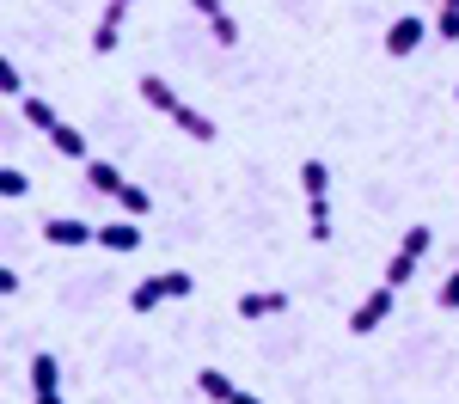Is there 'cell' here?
<instances>
[{"mask_svg": "<svg viewBox=\"0 0 459 404\" xmlns=\"http://www.w3.org/2000/svg\"><path fill=\"white\" fill-rule=\"evenodd\" d=\"M392 294H398V288H392V282H380V288H374V294H368V300H361V306L350 313V331H355V337H368V331H380V325H386Z\"/></svg>", "mask_w": 459, "mask_h": 404, "instance_id": "1", "label": "cell"}, {"mask_svg": "<svg viewBox=\"0 0 459 404\" xmlns=\"http://www.w3.org/2000/svg\"><path fill=\"white\" fill-rule=\"evenodd\" d=\"M43 239H49V245H92V239H99V227L56 215V220H43Z\"/></svg>", "mask_w": 459, "mask_h": 404, "instance_id": "2", "label": "cell"}, {"mask_svg": "<svg viewBox=\"0 0 459 404\" xmlns=\"http://www.w3.org/2000/svg\"><path fill=\"white\" fill-rule=\"evenodd\" d=\"M423 19H417V13H404V19H392V31H386V56H411V49H417V43H423Z\"/></svg>", "mask_w": 459, "mask_h": 404, "instance_id": "3", "label": "cell"}, {"mask_svg": "<svg viewBox=\"0 0 459 404\" xmlns=\"http://www.w3.org/2000/svg\"><path fill=\"white\" fill-rule=\"evenodd\" d=\"M276 313H288V294L282 288H257L239 300V319H276Z\"/></svg>", "mask_w": 459, "mask_h": 404, "instance_id": "4", "label": "cell"}, {"mask_svg": "<svg viewBox=\"0 0 459 404\" xmlns=\"http://www.w3.org/2000/svg\"><path fill=\"white\" fill-rule=\"evenodd\" d=\"M99 245H105V252H135V245H142V227H135V215L99 227Z\"/></svg>", "mask_w": 459, "mask_h": 404, "instance_id": "5", "label": "cell"}, {"mask_svg": "<svg viewBox=\"0 0 459 404\" xmlns=\"http://www.w3.org/2000/svg\"><path fill=\"white\" fill-rule=\"evenodd\" d=\"M172 123L184 129V135H190V142H214V135H221V129H214V116H203L196 105H178V110H172Z\"/></svg>", "mask_w": 459, "mask_h": 404, "instance_id": "6", "label": "cell"}, {"mask_svg": "<svg viewBox=\"0 0 459 404\" xmlns=\"http://www.w3.org/2000/svg\"><path fill=\"white\" fill-rule=\"evenodd\" d=\"M117 37H123V0H110V6H105V19H99V31H92V49L110 56V49H117Z\"/></svg>", "mask_w": 459, "mask_h": 404, "instance_id": "7", "label": "cell"}, {"mask_svg": "<svg viewBox=\"0 0 459 404\" xmlns=\"http://www.w3.org/2000/svg\"><path fill=\"white\" fill-rule=\"evenodd\" d=\"M196 386H203V399H209V404H233V392H239L221 367H203V374H196Z\"/></svg>", "mask_w": 459, "mask_h": 404, "instance_id": "8", "label": "cell"}, {"mask_svg": "<svg viewBox=\"0 0 459 404\" xmlns=\"http://www.w3.org/2000/svg\"><path fill=\"white\" fill-rule=\"evenodd\" d=\"M142 99H147L153 110H166V116H172V110L184 105V99H178V92L166 86V80H160V73H142Z\"/></svg>", "mask_w": 459, "mask_h": 404, "instance_id": "9", "label": "cell"}, {"mask_svg": "<svg viewBox=\"0 0 459 404\" xmlns=\"http://www.w3.org/2000/svg\"><path fill=\"white\" fill-rule=\"evenodd\" d=\"M86 184H92V190H105V196H117V190H123L129 178H123L110 159H86Z\"/></svg>", "mask_w": 459, "mask_h": 404, "instance_id": "10", "label": "cell"}, {"mask_svg": "<svg viewBox=\"0 0 459 404\" xmlns=\"http://www.w3.org/2000/svg\"><path fill=\"white\" fill-rule=\"evenodd\" d=\"M62 386V367L56 356H31V392H56Z\"/></svg>", "mask_w": 459, "mask_h": 404, "instance_id": "11", "label": "cell"}, {"mask_svg": "<svg viewBox=\"0 0 459 404\" xmlns=\"http://www.w3.org/2000/svg\"><path fill=\"white\" fill-rule=\"evenodd\" d=\"M307 233H313L318 245L331 239V202H325V196H307Z\"/></svg>", "mask_w": 459, "mask_h": 404, "instance_id": "12", "label": "cell"}, {"mask_svg": "<svg viewBox=\"0 0 459 404\" xmlns=\"http://www.w3.org/2000/svg\"><path fill=\"white\" fill-rule=\"evenodd\" d=\"M160 300H172V294H166V282L153 276V282H142V288H129V313H153Z\"/></svg>", "mask_w": 459, "mask_h": 404, "instance_id": "13", "label": "cell"}, {"mask_svg": "<svg viewBox=\"0 0 459 404\" xmlns=\"http://www.w3.org/2000/svg\"><path fill=\"white\" fill-rule=\"evenodd\" d=\"M49 142H56V153H68V159H86V135L68 129V123H56V129H49Z\"/></svg>", "mask_w": 459, "mask_h": 404, "instance_id": "14", "label": "cell"}, {"mask_svg": "<svg viewBox=\"0 0 459 404\" xmlns=\"http://www.w3.org/2000/svg\"><path fill=\"white\" fill-rule=\"evenodd\" d=\"M411 276H417V252H404V245H398V257L386 263V282H392V288H404Z\"/></svg>", "mask_w": 459, "mask_h": 404, "instance_id": "15", "label": "cell"}, {"mask_svg": "<svg viewBox=\"0 0 459 404\" xmlns=\"http://www.w3.org/2000/svg\"><path fill=\"white\" fill-rule=\"evenodd\" d=\"M300 184H307V196H325V190H331V172H325V159H307V166H300Z\"/></svg>", "mask_w": 459, "mask_h": 404, "instance_id": "16", "label": "cell"}, {"mask_svg": "<svg viewBox=\"0 0 459 404\" xmlns=\"http://www.w3.org/2000/svg\"><path fill=\"white\" fill-rule=\"evenodd\" d=\"M117 202H123V215H135V220L147 215V190H142V184H123V190H117Z\"/></svg>", "mask_w": 459, "mask_h": 404, "instance_id": "17", "label": "cell"}, {"mask_svg": "<svg viewBox=\"0 0 459 404\" xmlns=\"http://www.w3.org/2000/svg\"><path fill=\"white\" fill-rule=\"evenodd\" d=\"M209 31H214V43H221V49H233V43H239V25H233V13H214Z\"/></svg>", "mask_w": 459, "mask_h": 404, "instance_id": "18", "label": "cell"}, {"mask_svg": "<svg viewBox=\"0 0 459 404\" xmlns=\"http://www.w3.org/2000/svg\"><path fill=\"white\" fill-rule=\"evenodd\" d=\"M0 196H31V178H25L19 166H6V172H0Z\"/></svg>", "mask_w": 459, "mask_h": 404, "instance_id": "19", "label": "cell"}, {"mask_svg": "<svg viewBox=\"0 0 459 404\" xmlns=\"http://www.w3.org/2000/svg\"><path fill=\"white\" fill-rule=\"evenodd\" d=\"M25 123L31 129H56V110L43 105V99H25Z\"/></svg>", "mask_w": 459, "mask_h": 404, "instance_id": "20", "label": "cell"}, {"mask_svg": "<svg viewBox=\"0 0 459 404\" xmlns=\"http://www.w3.org/2000/svg\"><path fill=\"white\" fill-rule=\"evenodd\" d=\"M435 37L459 43V6H441V19H435Z\"/></svg>", "mask_w": 459, "mask_h": 404, "instance_id": "21", "label": "cell"}, {"mask_svg": "<svg viewBox=\"0 0 459 404\" xmlns=\"http://www.w3.org/2000/svg\"><path fill=\"white\" fill-rule=\"evenodd\" d=\"M0 92H6V99H19V92H25V80H19L13 62H0Z\"/></svg>", "mask_w": 459, "mask_h": 404, "instance_id": "22", "label": "cell"}, {"mask_svg": "<svg viewBox=\"0 0 459 404\" xmlns=\"http://www.w3.org/2000/svg\"><path fill=\"white\" fill-rule=\"evenodd\" d=\"M435 300H441L447 313H459V270H454V276H447V282H441V294H435Z\"/></svg>", "mask_w": 459, "mask_h": 404, "instance_id": "23", "label": "cell"}, {"mask_svg": "<svg viewBox=\"0 0 459 404\" xmlns=\"http://www.w3.org/2000/svg\"><path fill=\"white\" fill-rule=\"evenodd\" d=\"M404 252H417V257L429 252V227H404Z\"/></svg>", "mask_w": 459, "mask_h": 404, "instance_id": "24", "label": "cell"}, {"mask_svg": "<svg viewBox=\"0 0 459 404\" xmlns=\"http://www.w3.org/2000/svg\"><path fill=\"white\" fill-rule=\"evenodd\" d=\"M196 13H203V19H214V13H227V6H221V0H196Z\"/></svg>", "mask_w": 459, "mask_h": 404, "instance_id": "25", "label": "cell"}, {"mask_svg": "<svg viewBox=\"0 0 459 404\" xmlns=\"http://www.w3.org/2000/svg\"><path fill=\"white\" fill-rule=\"evenodd\" d=\"M37 404H62V392H37Z\"/></svg>", "mask_w": 459, "mask_h": 404, "instance_id": "26", "label": "cell"}, {"mask_svg": "<svg viewBox=\"0 0 459 404\" xmlns=\"http://www.w3.org/2000/svg\"><path fill=\"white\" fill-rule=\"evenodd\" d=\"M233 404H264V399H251V392H233Z\"/></svg>", "mask_w": 459, "mask_h": 404, "instance_id": "27", "label": "cell"}, {"mask_svg": "<svg viewBox=\"0 0 459 404\" xmlns=\"http://www.w3.org/2000/svg\"><path fill=\"white\" fill-rule=\"evenodd\" d=\"M441 6H459V0H441Z\"/></svg>", "mask_w": 459, "mask_h": 404, "instance_id": "28", "label": "cell"}, {"mask_svg": "<svg viewBox=\"0 0 459 404\" xmlns=\"http://www.w3.org/2000/svg\"><path fill=\"white\" fill-rule=\"evenodd\" d=\"M123 6H129V0H123Z\"/></svg>", "mask_w": 459, "mask_h": 404, "instance_id": "29", "label": "cell"}]
</instances>
